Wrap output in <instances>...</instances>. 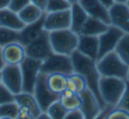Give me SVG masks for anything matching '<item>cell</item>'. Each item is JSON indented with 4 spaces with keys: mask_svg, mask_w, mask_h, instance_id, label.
I'll return each mask as SVG.
<instances>
[{
    "mask_svg": "<svg viewBox=\"0 0 129 119\" xmlns=\"http://www.w3.org/2000/svg\"><path fill=\"white\" fill-rule=\"evenodd\" d=\"M127 5H128V6H129V0H128V3H127Z\"/></svg>",
    "mask_w": 129,
    "mask_h": 119,
    "instance_id": "cell-45",
    "label": "cell"
},
{
    "mask_svg": "<svg viewBox=\"0 0 129 119\" xmlns=\"http://www.w3.org/2000/svg\"><path fill=\"white\" fill-rule=\"evenodd\" d=\"M106 119H129V112L125 110L115 106L112 110L110 111V113L108 114Z\"/></svg>",
    "mask_w": 129,
    "mask_h": 119,
    "instance_id": "cell-31",
    "label": "cell"
},
{
    "mask_svg": "<svg viewBox=\"0 0 129 119\" xmlns=\"http://www.w3.org/2000/svg\"><path fill=\"white\" fill-rule=\"evenodd\" d=\"M40 72L47 74V75L53 73L69 75V74H72L74 72L73 62H72L71 56L53 52L50 56H48L46 60L42 61Z\"/></svg>",
    "mask_w": 129,
    "mask_h": 119,
    "instance_id": "cell-5",
    "label": "cell"
},
{
    "mask_svg": "<svg viewBox=\"0 0 129 119\" xmlns=\"http://www.w3.org/2000/svg\"><path fill=\"white\" fill-rule=\"evenodd\" d=\"M67 88L71 89L72 92H74V93L80 94L85 88H87V85H86L85 79L80 74L73 72L67 76Z\"/></svg>",
    "mask_w": 129,
    "mask_h": 119,
    "instance_id": "cell-24",
    "label": "cell"
},
{
    "mask_svg": "<svg viewBox=\"0 0 129 119\" xmlns=\"http://www.w3.org/2000/svg\"><path fill=\"white\" fill-rule=\"evenodd\" d=\"M115 51L118 54L121 58L129 66V33H124L120 39L118 44L116 46Z\"/></svg>",
    "mask_w": 129,
    "mask_h": 119,
    "instance_id": "cell-28",
    "label": "cell"
},
{
    "mask_svg": "<svg viewBox=\"0 0 129 119\" xmlns=\"http://www.w3.org/2000/svg\"><path fill=\"white\" fill-rule=\"evenodd\" d=\"M0 26L20 31L25 26V23L20 19L17 12H13L7 7V9L0 10Z\"/></svg>",
    "mask_w": 129,
    "mask_h": 119,
    "instance_id": "cell-19",
    "label": "cell"
},
{
    "mask_svg": "<svg viewBox=\"0 0 129 119\" xmlns=\"http://www.w3.org/2000/svg\"><path fill=\"white\" fill-rule=\"evenodd\" d=\"M13 100H14V94H12L3 83H0V105Z\"/></svg>",
    "mask_w": 129,
    "mask_h": 119,
    "instance_id": "cell-33",
    "label": "cell"
},
{
    "mask_svg": "<svg viewBox=\"0 0 129 119\" xmlns=\"http://www.w3.org/2000/svg\"><path fill=\"white\" fill-rule=\"evenodd\" d=\"M19 105L16 101H9L0 105V119H16L18 115Z\"/></svg>",
    "mask_w": 129,
    "mask_h": 119,
    "instance_id": "cell-26",
    "label": "cell"
},
{
    "mask_svg": "<svg viewBox=\"0 0 129 119\" xmlns=\"http://www.w3.org/2000/svg\"><path fill=\"white\" fill-rule=\"evenodd\" d=\"M77 50L83 55L97 61L98 51H99V41L98 36H87V35H79L78 48Z\"/></svg>",
    "mask_w": 129,
    "mask_h": 119,
    "instance_id": "cell-15",
    "label": "cell"
},
{
    "mask_svg": "<svg viewBox=\"0 0 129 119\" xmlns=\"http://www.w3.org/2000/svg\"><path fill=\"white\" fill-rule=\"evenodd\" d=\"M3 57L6 64H20L26 57L25 46L19 42L3 46Z\"/></svg>",
    "mask_w": 129,
    "mask_h": 119,
    "instance_id": "cell-16",
    "label": "cell"
},
{
    "mask_svg": "<svg viewBox=\"0 0 129 119\" xmlns=\"http://www.w3.org/2000/svg\"><path fill=\"white\" fill-rule=\"evenodd\" d=\"M99 1H101V3H103V4H104L106 7H108V9H109L110 6H112V5L115 4V0H99Z\"/></svg>",
    "mask_w": 129,
    "mask_h": 119,
    "instance_id": "cell-40",
    "label": "cell"
},
{
    "mask_svg": "<svg viewBox=\"0 0 129 119\" xmlns=\"http://www.w3.org/2000/svg\"><path fill=\"white\" fill-rule=\"evenodd\" d=\"M125 80L129 82V69H128V75H127V79H125Z\"/></svg>",
    "mask_w": 129,
    "mask_h": 119,
    "instance_id": "cell-43",
    "label": "cell"
},
{
    "mask_svg": "<svg viewBox=\"0 0 129 119\" xmlns=\"http://www.w3.org/2000/svg\"><path fill=\"white\" fill-rule=\"evenodd\" d=\"M109 16H110V25L124 32L129 33V6L127 4H115L109 7Z\"/></svg>",
    "mask_w": 129,
    "mask_h": 119,
    "instance_id": "cell-12",
    "label": "cell"
},
{
    "mask_svg": "<svg viewBox=\"0 0 129 119\" xmlns=\"http://www.w3.org/2000/svg\"><path fill=\"white\" fill-rule=\"evenodd\" d=\"M71 4H75V3H79V0H68Z\"/></svg>",
    "mask_w": 129,
    "mask_h": 119,
    "instance_id": "cell-42",
    "label": "cell"
},
{
    "mask_svg": "<svg viewBox=\"0 0 129 119\" xmlns=\"http://www.w3.org/2000/svg\"><path fill=\"white\" fill-rule=\"evenodd\" d=\"M72 7V4L68 0H48L46 7V12H57V11H64Z\"/></svg>",
    "mask_w": 129,
    "mask_h": 119,
    "instance_id": "cell-30",
    "label": "cell"
},
{
    "mask_svg": "<svg viewBox=\"0 0 129 119\" xmlns=\"http://www.w3.org/2000/svg\"><path fill=\"white\" fill-rule=\"evenodd\" d=\"M43 28L48 32L71 29V9L57 12H46Z\"/></svg>",
    "mask_w": 129,
    "mask_h": 119,
    "instance_id": "cell-11",
    "label": "cell"
},
{
    "mask_svg": "<svg viewBox=\"0 0 129 119\" xmlns=\"http://www.w3.org/2000/svg\"><path fill=\"white\" fill-rule=\"evenodd\" d=\"M67 76L64 74L53 73L47 75V85L51 92L60 95L61 93L67 88Z\"/></svg>",
    "mask_w": 129,
    "mask_h": 119,
    "instance_id": "cell-22",
    "label": "cell"
},
{
    "mask_svg": "<svg viewBox=\"0 0 129 119\" xmlns=\"http://www.w3.org/2000/svg\"><path fill=\"white\" fill-rule=\"evenodd\" d=\"M80 98H81L80 110L83 112L85 119L97 118L102 110V105H101V102L98 101V99L96 98V95L91 92V89L85 88L80 93Z\"/></svg>",
    "mask_w": 129,
    "mask_h": 119,
    "instance_id": "cell-13",
    "label": "cell"
},
{
    "mask_svg": "<svg viewBox=\"0 0 129 119\" xmlns=\"http://www.w3.org/2000/svg\"><path fill=\"white\" fill-rule=\"evenodd\" d=\"M87 18H88V14L79 5V3L72 4V7H71V30L72 31H74L75 33L79 35L84 23L86 22Z\"/></svg>",
    "mask_w": 129,
    "mask_h": 119,
    "instance_id": "cell-21",
    "label": "cell"
},
{
    "mask_svg": "<svg viewBox=\"0 0 129 119\" xmlns=\"http://www.w3.org/2000/svg\"><path fill=\"white\" fill-rule=\"evenodd\" d=\"M68 111L64 108V106L61 104L60 99L59 100L54 101L47 110V113L49 115L50 119H64L66 114H67Z\"/></svg>",
    "mask_w": 129,
    "mask_h": 119,
    "instance_id": "cell-29",
    "label": "cell"
},
{
    "mask_svg": "<svg viewBox=\"0 0 129 119\" xmlns=\"http://www.w3.org/2000/svg\"><path fill=\"white\" fill-rule=\"evenodd\" d=\"M44 13H46L44 11H42L40 7H37L36 5L31 4V3H30L28 6H25L20 12H18L19 17H20V19L25 23V25H26V24H31V23H34V22L38 20Z\"/></svg>",
    "mask_w": 129,
    "mask_h": 119,
    "instance_id": "cell-23",
    "label": "cell"
},
{
    "mask_svg": "<svg viewBox=\"0 0 129 119\" xmlns=\"http://www.w3.org/2000/svg\"><path fill=\"white\" fill-rule=\"evenodd\" d=\"M30 3L34 5H36L37 7H40L42 11L46 12V7H47V4H48V0H30Z\"/></svg>",
    "mask_w": 129,
    "mask_h": 119,
    "instance_id": "cell-37",
    "label": "cell"
},
{
    "mask_svg": "<svg viewBox=\"0 0 129 119\" xmlns=\"http://www.w3.org/2000/svg\"><path fill=\"white\" fill-rule=\"evenodd\" d=\"M115 3H120V4H127L128 0H115Z\"/></svg>",
    "mask_w": 129,
    "mask_h": 119,
    "instance_id": "cell-41",
    "label": "cell"
},
{
    "mask_svg": "<svg viewBox=\"0 0 129 119\" xmlns=\"http://www.w3.org/2000/svg\"><path fill=\"white\" fill-rule=\"evenodd\" d=\"M49 39L54 52L71 56L78 48L79 35L71 29L56 30L49 32Z\"/></svg>",
    "mask_w": 129,
    "mask_h": 119,
    "instance_id": "cell-3",
    "label": "cell"
},
{
    "mask_svg": "<svg viewBox=\"0 0 129 119\" xmlns=\"http://www.w3.org/2000/svg\"><path fill=\"white\" fill-rule=\"evenodd\" d=\"M109 28V24L102 22L99 19L90 17L84 23L83 28L79 32V35H87V36H99L104 31H106Z\"/></svg>",
    "mask_w": 129,
    "mask_h": 119,
    "instance_id": "cell-20",
    "label": "cell"
},
{
    "mask_svg": "<svg viewBox=\"0 0 129 119\" xmlns=\"http://www.w3.org/2000/svg\"><path fill=\"white\" fill-rule=\"evenodd\" d=\"M5 66H6V63L4 61V57H3V48L0 46V69H3Z\"/></svg>",
    "mask_w": 129,
    "mask_h": 119,
    "instance_id": "cell-39",
    "label": "cell"
},
{
    "mask_svg": "<svg viewBox=\"0 0 129 119\" xmlns=\"http://www.w3.org/2000/svg\"><path fill=\"white\" fill-rule=\"evenodd\" d=\"M46 14V13H44ZM44 14L42 16L41 18L34 22L31 24H26L24 26L19 33H20V43L23 44L24 46L29 44L30 42H32L34 39H36L37 37H40L44 31V28H43V23H44Z\"/></svg>",
    "mask_w": 129,
    "mask_h": 119,
    "instance_id": "cell-17",
    "label": "cell"
},
{
    "mask_svg": "<svg viewBox=\"0 0 129 119\" xmlns=\"http://www.w3.org/2000/svg\"><path fill=\"white\" fill-rule=\"evenodd\" d=\"M53 52L54 51H53L50 39H49V32L46 30L43 31V33L40 37H37L36 39H34L32 42L25 45L26 56L35 60H40V61L46 60Z\"/></svg>",
    "mask_w": 129,
    "mask_h": 119,
    "instance_id": "cell-8",
    "label": "cell"
},
{
    "mask_svg": "<svg viewBox=\"0 0 129 119\" xmlns=\"http://www.w3.org/2000/svg\"><path fill=\"white\" fill-rule=\"evenodd\" d=\"M30 4V0H10V4H9V9L12 10L13 12H20L22 10L28 6Z\"/></svg>",
    "mask_w": 129,
    "mask_h": 119,
    "instance_id": "cell-32",
    "label": "cell"
},
{
    "mask_svg": "<svg viewBox=\"0 0 129 119\" xmlns=\"http://www.w3.org/2000/svg\"><path fill=\"white\" fill-rule=\"evenodd\" d=\"M0 83H1V69H0Z\"/></svg>",
    "mask_w": 129,
    "mask_h": 119,
    "instance_id": "cell-44",
    "label": "cell"
},
{
    "mask_svg": "<svg viewBox=\"0 0 129 119\" xmlns=\"http://www.w3.org/2000/svg\"><path fill=\"white\" fill-rule=\"evenodd\" d=\"M41 63L42 61L40 60H35L26 56L23 60V62L19 64L20 72H22V81H23V91L22 92H28V93L34 92L37 76L40 74Z\"/></svg>",
    "mask_w": 129,
    "mask_h": 119,
    "instance_id": "cell-7",
    "label": "cell"
},
{
    "mask_svg": "<svg viewBox=\"0 0 129 119\" xmlns=\"http://www.w3.org/2000/svg\"><path fill=\"white\" fill-rule=\"evenodd\" d=\"M60 101L67 111L80 108V105H81V98H80V94H78V93L61 94L60 95Z\"/></svg>",
    "mask_w": 129,
    "mask_h": 119,
    "instance_id": "cell-27",
    "label": "cell"
},
{
    "mask_svg": "<svg viewBox=\"0 0 129 119\" xmlns=\"http://www.w3.org/2000/svg\"><path fill=\"white\" fill-rule=\"evenodd\" d=\"M124 35V32L116 28L114 25H109V28L106 31H104L102 35L98 36L99 41V51H98V58H101L102 56L106 55L108 52L115 51L116 46L118 44L120 39Z\"/></svg>",
    "mask_w": 129,
    "mask_h": 119,
    "instance_id": "cell-10",
    "label": "cell"
},
{
    "mask_svg": "<svg viewBox=\"0 0 129 119\" xmlns=\"http://www.w3.org/2000/svg\"><path fill=\"white\" fill-rule=\"evenodd\" d=\"M32 94L35 95L38 105L41 107L42 112H47L48 107L54 102V101L59 100L60 99V95L56 94L54 92H51L47 85V74L41 73L38 74L36 80V83H35V87H34V92Z\"/></svg>",
    "mask_w": 129,
    "mask_h": 119,
    "instance_id": "cell-6",
    "label": "cell"
},
{
    "mask_svg": "<svg viewBox=\"0 0 129 119\" xmlns=\"http://www.w3.org/2000/svg\"><path fill=\"white\" fill-rule=\"evenodd\" d=\"M71 58H72V62H73L74 72L80 74L85 79L87 88L91 89V92L96 95L98 101L101 102L102 108H103L106 104L103 101V99H102V96H101V93H99V79H101V74H99L98 69H97L96 61L87 57V56L83 55L78 50H75L71 55Z\"/></svg>",
    "mask_w": 129,
    "mask_h": 119,
    "instance_id": "cell-1",
    "label": "cell"
},
{
    "mask_svg": "<svg viewBox=\"0 0 129 119\" xmlns=\"http://www.w3.org/2000/svg\"><path fill=\"white\" fill-rule=\"evenodd\" d=\"M127 80L111 76H101L99 79V93L103 101L108 105L116 106L122 98L125 89Z\"/></svg>",
    "mask_w": 129,
    "mask_h": 119,
    "instance_id": "cell-4",
    "label": "cell"
},
{
    "mask_svg": "<svg viewBox=\"0 0 129 119\" xmlns=\"http://www.w3.org/2000/svg\"><path fill=\"white\" fill-rule=\"evenodd\" d=\"M97 69L101 76H111V78L127 79L129 66L121 58L116 51L108 52L96 61Z\"/></svg>",
    "mask_w": 129,
    "mask_h": 119,
    "instance_id": "cell-2",
    "label": "cell"
},
{
    "mask_svg": "<svg viewBox=\"0 0 129 119\" xmlns=\"http://www.w3.org/2000/svg\"><path fill=\"white\" fill-rule=\"evenodd\" d=\"M116 106H117V107H121V108H123V110H125L127 112H129V82L128 81H127V85H125L124 93H123L122 98L120 99L118 104H117Z\"/></svg>",
    "mask_w": 129,
    "mask_h": 119,
    "instance_id": "cell-34",
    "label": "cell"
},
{
    "mask_svg": "<svg viewBox=\"0 0 129 119\" xmlns=\"http://www.w3.org/2000/svg\"><path fill=\"white\" fill-rule=\"evenodd\" d=\"M1 83L14 95L23 91L22 72L19 64H6L1 69Z\"/></svg>",
    "mask_w": 129,
    "mask_h": 119,
    "instance_id": "cell-9",
    "label": "cell"
},
{
    "mask_svg": "<svg viewBox=\"0 0 129 119\" xmlns=\"http://www.w3.org/2000/svg\"><path fill=\"white\" fill-rule=\"evenodd\" d=\"M14 101H16L19 106L26 107V108L30 111V113L32 114V118L34 119H37L38 115L41 114L42 110H41V107H40V105H38V102H37L35 95H34L32 93L20 92V93L14 95Z\"/></svg>",
    "mask_w": 129,
    "mask_h": 119,
    "instance_id": "cell-18",
    "label": "cell"
},
{
    "mask_svg": "<svg viewBox=\"0 0 129 119\" xmlns=\"http://www.w3.org/2000/svg\"><path fill=\"white\" fill-rule=\"evenodd\" d=\"M79 5L85 10V12L93 18H97L110 25L109 9L99 0H79Z\"/></svg>",
    "mask_w": 129,
    "mask_h": 119,
    "instance_id": "cell-14",
    "label": "cell"
},
{
    "mask_svg": "<svg viewBox=\"0 0 129 119\" xmlns=\"http://www.w3.org/2000/svg\"><path fill=\"white\" fill-rule=\"evenodd\" d=\"M10 4V0H0V10L7 9Z\"/></svg>",
    "mask_w": 129,
    "mask_h": 119,
    "instance_id": "cell-38",
    "label": "cell"
},
{
    "mask_svg": "<svg viewBox=\"0 0 129 119\" xmlns=\"http://www.w3.org/2000/svg\"><path fill=\"white\" fill-rule=\"evenodd\" d=\"M18 119H34L32 118V114L30 113V111L24 107V106H19V111H18V115H17Z\"/></svg>",
    "mask_w": 129,
    "mask_h": 119,
    "instance_id": "cell-36",
    "label": "cell"
},
{
    "mask_svg": "<svg viewBox=\"0 0 129 119\" xmlns=\"http://www.w3.org/2000/svg\"><path fill=\"white\" fill-rule=\"evenodd\" d=\"M20 41V33L17 30L13 29H9L5 28V26H0V46L7 45L14 42H19ZM20 43V42H19Z\"/></svg>",
    "mask_w": 129,
    "mask_h": 119,
    "instance_id": "cell-25",
    "label": "cell"
},
{
    "mask_svg": "<svg viewBox=\"0 0 129 119\" xmlns=\"http://www.w3.org/2000/svg\"><path fill=\"white\" fill-rule=\"evenodd\" d=\"M64 119H85L83 112L80 108H75V110H71L67 112V114Z\"/></svg>",
    "mask_w": 129,
    "mask_h": 119,
    "instance_id": "cell-35",
    "label": "cell"
}]
</instances>
